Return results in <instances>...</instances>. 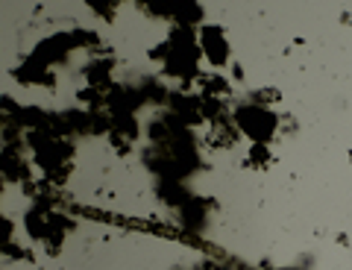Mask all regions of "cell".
Returning a JSON list of instances; mask_svg holds the SVG:
<instances>
[{
	"label": "cell",
	"instance_id": "cell-2",
	"mask_svg": "<svg viewBox=\"0 0 352 270\" xmlns=\"http://www.w3.org/2000/svg\"><path fill=\"white\" fill-rule=\"evenodd\" d=\"M203 47H206L208 56H212V62H226V41L220 38V32H217V30H206Z\"/></svg>",
	"mask_w": 352,
	"mask_h": 270
},
{
	"label": "cell",
	"instance_id": "cell-1",
	"mask_svg": "<svg viewBox=\"0 0 352 270\" xmlns=\"http://www.w3.org/2000/svg\"><path fill=\"white\" fill-rule=\"evenodd\" d=\"M238 121L252 138H258V142H264V138L273 133V126H276V117H273L267 109H241Z\"/></svg>",
	"mask_w": 352,
	"mask_h": 270
}]
</instances>
